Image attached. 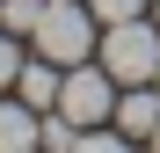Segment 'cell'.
I'll list each match as a JSON object with an SVG mask.
<instances>
[{
	"mask_svg": "<svg viewBox=\"0 0 160 153\" xmlns=\"http://www.w3.org/2000/svg\"><path fill=\"white\" fill-rule=\"evenodd\" d=\"M95 59L109 66V80H117V88L153 80V73H160V22H146V15L109 22V29H102V44H95Z\"/></svg>",
	"mask_w": 160,
	"mask_h": 153,
	"instance_id": "cell-1",
	"label": "cell"
},
{
	"mask_svg": "<svg viewBox=\"0 0 160 153\" xmlns=\"http://www.w3.org/2000/svg\"><path fill=\"white\" fill-rule=\"evenodd\" d=\"M29 44L44 51V59H58V66H80V59H95L102 22H95V8H88V0H51Z\"/></svg>",
	"mask_w": 160,
	"mask_h": 153,
	"instance_id": "cell-2",
	"label": "cell"
},
{
	"mask_svg": "<svg viewBox=\"0 0 160 153\" xmlns=\"http://www.w3.org/2000/svg\"><path fill=\"white\" fill-rule=\"evenodd\" d=\"M58 110H66L73 124H109V117H117V80H109V66H102V59L66 66V80H58Z\"/></svg>",
	"mask_w": 160,
	"mask_h": 153,
	"instance_id": "cell-3",
	"label": "cell"
},
{
	"mask_svg": "<svg viewBox=\"0 0 160 153\" xmlns=\"http://www.w3.org/2000/svg\"><path fill=\"white\" fill-rule=\"evenodd\" d=\"M117 131H124V139H153V131H160V88H153V80L117 88Z\"/></svg>",
	"mask_w": 160,
	"mask_h": 153,
	"instance_id": "cell-4",
	"label": "cell"
},
{
	"mask_svg": "<svg viewBox=\"0 0 160 153\" xmlns=\"http://www.w3.org/2000/svg\"><path fill=\"white\" fill-rule=\"evenodd\" d=\"M58 80H66V66L58 59H22V73H15V95L29 102V110H58Z\"/></svg>",
	"mask_w": 160,
	"mask_h": 153,
	"instance_id": "cell-5",
	"label": "cell"
},
{
	"mask_svg": "<svg viewBox=\"0 0 160 153\" xmlns=\"http://www.w3.org/2000/svg\"><path fill=\"white\" fill-rule=\"evenodd\" d=\"M44 131V110H29V102H8L0 95V153H29Z\"/></svg>",
	"mask_w": 160,
	"mask_h": 153,
	"instance_id": "cell-6",
	"label": "cell"
},
{
	"mask_svg": "<svg viewBox=\"0 0 160 153\" xmlns=\"http://www.w3.org/2000/svg\"><path fill=\"white\" fill-rule=\"evenodd\" d=\"M44 8H51V0H0V29H15V37H37Z\"/></svg>",
	"mask_w": 160,
	"mask_h": 153,
	"instance_id": "cell-7",
	"label": "cell"
},
{
	"mask_svg": "<svg viewBox=\"0 0 160 153\" xmlns=\"http://www.w3.org/2000/svg\"><path fill=\"white\" fill-rule=\"evenodd\" d=\"M15 73H22V37H15V29H0V95L15 88Z\"/></svg>",
	"mask_w": 160,
	"mask_h": 153,
	"instance_id": "cell-8",
	"label": "cell"
},
{
	"mask_svg": "<svg viewBox=\"0 0 160 153\" xmlns=\"http://www.w3.org/2000/svg\"><path fill=\"white\" fill-rule=\"evenodd\" d=\"M95 8V22L109 29V22H131V15H146V0H88Z\"/></svg>",
	"mask_w": 160,
	"mask_h": 153,
	"instance_id": "cell-9",
	"label": "cell"
},
{
	"mask_svg": "<svg viewBox=\"0 0 160 153\" xmlns=\"http://www.w3.org/2000/svg\"><path fill=\"white\" fill-rule=\"evenodd\" d=\"M153 22H160V0H153Z\"/></svg>",
	"mask_w": 160,
	"mask_h": 153,
	"instance_id": "cell-10",
	"label": "cell"
},
{
	"mask_svg": "<svg viewBox=\"0 0 160 153\" xmlns=\"http://www.w3.org/2000/svg\"><path fill=\"white\" fill-rule=\"evenodd\" d=\"M153 88H160V73H153Z\"/></svg>",
	"mask_w": 160,
	"mask_h": 153,
	"instance_id": "cell-11",
	"label": "cell"
},
{
	"mask_svg": "<svg viewBox=\"0 0 160 153\" xmlns=\"http://www.w3.org/2000/svg\"><path fill=\"white\" fill-rule=\"evenodd\" d=\"M153 146H160V131H153Z\"/></svg>",
	"mask_w": 160,
	"mask_h": 153,
	"instance_id": "cell-12",
	"label": "cell"
}]
</instances>
